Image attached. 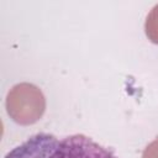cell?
<instances>
[{
	"mask_svg": "<svg viewBox=\"0 0 158 158\" xmlns=\"http://www.w3.org/2000/svg\"><path fill=\"white\" fill-rule=\"evenodd\" d=\"M5 158H118L109 148L84 135L63 139L49 133H37L9 152Z\"/></svg>",
	"mask_w": 158,
	"mask_h": 158,
	"instance_id": "cell-1",
	"label": "cell"
},
{
	"mask_svg": "<svg viewBox=\"0 0 158 158\" xmlns=\"http://www.w3.org/2000/svg\"><path fill=\"white\" fill-rule=\"evenodd\" d=\"M44 109V96L42 91L33 84H17L7 94V114L15 122L20 125H31L37 122L42 117Z\"/></svg>",
	"mask_w": 158,
	"mask_h": 158,
	"instance_id": "cell-2",
	"label": "cell"
},
{
	"mask_svg": "<svg viewBox=\"0 0 158 158\" xmlns=\"http://www.w3.org/2000/svg\"><path fill=\"white\" fill-rule=\"evenodd\" d=\"M144 31H146L148 40L158 44V4L149 11L146 19Z\"/></svg>",
	"mask_w": 158,
	"mask_h": 158,
	"instance_id": "cell-3",
	"label": "cell"
},
{
	"mask_svg": "<svg viewBox=\"0 0 158 158\" xmlns=\"http://www.w3.org/2000/svg\"><path fill=\"white\" fill-rule=\"evenodd\" d=\"M142 158H158V138L151 142L143 151Z\"/></svg>",
	"mask_w": 158,
	"mask_h": 158,
	"instance_id": "cell-4",
	"label": "cell"
}]
</instances>
